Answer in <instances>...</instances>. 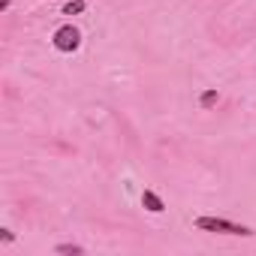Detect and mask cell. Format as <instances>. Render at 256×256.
I'll list each match as a JSON object with an SVG mask.
<instances>
[{"label": "cell", "instance_id": "cell-5", "mask_svg": "<svg viewBox=\"0 0 256 256\" xmlns=\"http://www.w3.org/2000/svg\"><path fill=\"white\" fill-rule=\"evenodd\" d=\"M84 10H88L84 0H70V4L64 6V16H78V12H84Z\"/></svg>", "mask_w": 256, "mask_h": 256}, {"label": "cell", "instance_id": "cell-4", "mask_svg": "<svg viewBox=\"0 0 256 256\" xmlns=\"http://www.w3.org/2000/svg\"><path fill=\"white\" fill-rule=\"evenodd\" d=\"M217 102H220V94H217V90H205V94L199 96V106H202V108H214Z\"/></svg>", "mask_w": 256, "mask_h": 256}, {"label": "cell", "instance_id": "cell-2", "mask_svg": "<svg viewBox=\"0 0 256 256\" xmlns=\"http://www.w3.org/2000/svg\"><path fill=\"white\" fill-rule=\"evenodd\" d=\"M52 42H54V48H58L60 54H72V52L82 48V30H78L76 24H64V28L54 30Z\"/></svg>", "mask_w": 256, "mask_h": 256}, {"label": "cell", "instance_id": "cell-3", "mask_svg": "<svg viewBox=\"0 0 256 256\" xmlns=\"http://www.w3.org/2000/svg\"><path fill=\"white\" fill-rule=\"evenodd\" d=\"M142 205H145L151 214H163V211H166V202H163L154 190H145V193H142Z\"/></svg>", "mask_w": 256, "mask_h": 256}, {"label": "cell", "instance_id": "cell-7", "mask_svg": "<svg viewBox=\"0 0 256 256\" xmlns=\"http://www.w3.org/2000/svg\"><path fill=\"white\" fill-rule=\"evenodd\" d=\"M0 241H4V244H12V241H16V235H12L10 229H0Z\"/></svg>", "mask_w": 256, "mask_h": 256}, {"label": "cell", "instance_id": "cell-1", "mask_svg": "<svg viewBox=\"0 0 256 256\" xmlns=\"http://www.w3.org/2000/svg\"><path fill=\"white\" fill-rule=\"evenodd\" d=\"M196 229H202V232H217V235H238V238H253V235H256L250 226L232 223V220H226V217H196Z\"/></svg>", "mask_w": 256, "mask_h": 256}, {"label": "cell", "instance_id": "cell-6", "mask_svg": "<svg viewBox=\"0 0 256 256\" xmlns=\"http://www.w3.org/2000/svg\"><path fill=\"white\" fill-rule=\"evenodd\" d=\"M54 253H72V256H76V253H84V250H82L78 244H58Z\"/></svg>", "mask_w": 256, "mask_h": 256}]
</instances>
